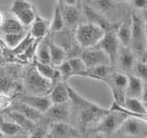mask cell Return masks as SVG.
<instances>
[{
	"label": "cell",
	"mask_w": 147,
	"mask_h": 138,
	"mask_svg": "<svg viewBox=\"0 0 147 138\" xmlns=\"http://www.w3.org/2000/svg\"><path fill=\"white\" fill-rule=\"evenodd\" d=\"M4 112L6 114L7 118L10 119L11 121L18 123L23 130H26L28 133H31L37 127V124L34 122L30 121V120L28 119L25 115H23L22 113L17 112V110H5Z\"/></svg>",
	"instance_id": "21"
},
{
	"label": "cell",
	"mask_w": 147,
	"mask_h": 138,
	"mask_svg": "<svg viewBox=\"0 0 147 138\" xmlns=\"http://www.w3.org/2000/svg\"><path fill=\"white\" fill-rule=\"evenodd\" d=\"M132 6L136 10H144L147 8V0H131Z\"/></svg>",
	"instance_id": "35"
},
{
	"label": "cell",
	"mask_w": 147,
	"mask_h": 138,
	"mask_svg": "<svg viewBox=\"0 0 147 138\" xmlns=\"http://www.w3.org/2000/svg\"><path fill=\"white\" fill-rule=\"evenodd\" d=\"M44 118L48 123L55 122H69L71 120L72 110L70 100L63 103L52 104L51 107L43 113Z\"/></svg>",
	"instance_id": "11"
},
{
	"label": "cell",
	"mask_w": 147,
	"mask_h": 138,
	"mask_svg": "<svg viewBox=\"0 0 147 138\" xmlns=\"http://www.w3.org/2000/svg\"><path fill=\"white\" fill-rule=\"evenodd\" d=\"M117 37L121 45L130 47L131 36V18L128 20L119 23L116 30Z\"/></svg>",
	"instance_id": "26"
},
{
	"label": "cell",
	"mask_w": 147,
	"mask_h": 138,
	"mask_svg": "<svg viewBox=\"0 0 147 138\" xmlns=\"http://www.w3.org/2000/svg\"><path fill=\"white\" fill-rule=\"evenodd\" d=\"M142 17H144V30H145V38H146V45H147V8L141 10Z\"/></svg>",
	"instance_id": "38"
},
{
	"label": "cell",
	"mask_w": 147,
	"mask_h": 138,
	"mask_svg": "<svg viewBox=\"0 0 147 138\" xmlns=\"http://www.w3.org/2000/svg\"><path fill=\"white\" fill-rule=\"evenodd\" d=\"M23 129L10 119H6L0 115V133L3 135H17Z\"/></svg>",
	"instance_id": "29"
},
{
	"label": "cell",
	"mask_w": 147,
	"mask_h": 138,
	"mask_svg": "<svg viewBox=\"0 0 147 138\" xmlns=\"http://www.w3.org/2000/svg\"><path fill=\"white\" fill-rule=\"evenodd\" d=\"M53 86V82L40 75L34 66L26 70L23 75V87H25L28 94L48 95Z\"/></svg>",
	"instance_id": "4"
},
{
	"label": "cell",
	"mask_w": 147,
	"mask_h": 138,
	"mask_svg": "<svg viewBox=\"0 0 147 138\" xmlns=\"http://www.w3.org/2000/svg\"><path fill=\"white\" fill-rule=\"evenodd\" d=\"M62 9L63 20L65 26L68 27H76L79 24L81 12L77 6H71V5H66L62 2H58Z\"/></svg>",
	"instance_id": "18"
},
{
	"label": "cell",
	"mask_w": 147,
	"mask_h": 138,
	"mask_svg": "<svg viewBox=\"0 0 147 138\" xmlns=\"http://www.w3.org/2000/svg\"><path fill=\"white\" fill-rule=\"evenodd\" d=\"M94 3V6L102 11H108L113 7L115 0H91Z\"/></svg>",
	"instance_id": "33"
},
{
	"label": "cell",
	"mask_w": 147,
	"mask_h": 138,
	"mask_svg": "<svg viewBox=\"0 0 147 138\" xmlns=\"http://www.w3.org/2000/svg\"><path fill=\"white\" fill-rule=\"evenodd\" d=\"M131 36L130 48L134 52L138 57L147 50L144 21L140 10H136L131 15Z\"/></svg>",
	"instance_id": "5"
},
{
	"label": "cell",
	"mask_w": 147,
	"mask_h": 138,
	"mask_svg": "<svg viewBox=\"0 0 147 138\" xmlns=\"http://www.w3.org/2000/svg\"><path fill=\"white\" fill-rule=\"evenodd\" d=\"M59 1L66 5H71V6H77L80 0H59Z\"/></svg>",
	"instance_id": "39"
},
{
	"label": "cell",
	"mask_w": 147,
	"mask_h": 138,
	"mask_svg": "<svg viewBox=\"0 0 147 138\" xmlns=\"http://www.w3.org/2000/svg\"><path fill=\"white\" fill-rule=\"evenodd\" d=\"M52 38V34L49 33L43 39L38 41L35 50L34 59L40 63L51 64V55H50V41Z\"/></svg>",
	"instance_id": "23"
},
{
	"label": "cell",
	"mask_w": 147,
	"mask_h": 138,
	"mask_svg": "<svg viewBox=\"0 0 147 138\" xmlns=\"http://www.w3.org/2000/svg\"><path fill=\"white\" fill-rule=\"evenodd\" d=\"M64 27H65V24H64L62 9L60 5L57 4L54 7L53 20L50 22V33L55 34L57 32L62 31L63 30Z\"/></svg>",
	"instance_id": "28"
},
{
	"label": "cell",
	"mask_w": 147,
	"mask_h": 138,
	"mask_svg": "<svg viewBox=\"0 0 147 138\" xmlns=\"http://www.w3.org/2000/svg\"><path fill=\"white\" fill-rule=\"evenodd\" d=\"M10 12L12 16L26 28H30L34 18L38 15L33 4L29 0H13Z\"/></svg>",
	"instance_id": "8"
},
{
	"label": "cell",
	"mask_w": 147,
	"mask_h": 138,
	"mask_svg": "<svg viewBox=\"0 0 147 138\" xmlns=\"http://www.w3.org/2000/svg\"><path fill=\"white\" fill-rule=\"evenodd\" d=\"M131 74L142 79L144 84H147V63L141 62L138 60Z\"/></svg>",
	"instance_id": "32"
},
{
	"label": "cell",
	"mask_w": 147,
	"mask_h": 138,
	"mask_svg": "<svg viewBox=\"0 0 147 138\" xmlns=\"http://www.w3.org/2000/svg\"><path fill=\"white\" fill-rule=\"evenodd\" d=\"M6 15H5V13H3L2 11H0V26L3 24V22L6 20Z\"/></svg>",
	"instance_id": "41"
},
{
	"label": "cell",
	"mask_w": 147,
	"mask_h": 138,
	"mask_svg": "<svg viewBox=\"0 0 147 138\" xmlns=\"http://www.w3.org/2000/svg\"><path fill=\"white\" fill-rule=\"evenodd\" d=\"M13 97L10 95L0 93V112H4L5 110L10 107L13 101Z\"/></svg>",
	"instance_id": "34"
},
{
	"label": "cell",
	"mask_w": 147,
	"mask_h": 138,
	"mask_svg": "<svg viewBox=\"0 0 147 138\" xmlns=\"http://www.w3.org/2000/svg\"><path fill=\"white\" fill-rule=\"evenodd\" d=\"M80 57L86 64V67H93L96 66H102V64H111L108 54L98 47L84 49L80 53Z\"/></svg>",
	"instance_id": "14"
},
{
	"label": "cell",
	"mask_w": 147,
	"mask_h": 138,
	"mask_svg": "<svg viewBox=\"0 0 147 138\" xmlns=\"http://www.w3.org/2000/svg\"><path fill=\"white\" fill-rule=\"evenodd\" d=\"M115 135L121 136L147 138V123L139 118L129 115L124 120Z\"/></svg>",
	"instance_id": "9"
},
{
	"label": "cell",
	"mask_w": 147,
	"mask_h": 138,
	"mask_svg": "<svg viewBox=\"0 0 147 138\" xmlns=\"http://www.w3.org/2000/svg\"><path fill=\"white\" fill-rule=\"evenodd\" d=\"M83 11H84L86 17L87 18L89 22H93L95 24H98L100 27H102L103 29L107 30H116L119 24L117 23H111L103 15L95 9L94 7H92L89 5H83Z\"/></svg>",
	"instance_id": "16"
},
{
	"label": "cell",
	"mask_w": 147,
	"mask_h": 138,
	"mask_svg": "<svg viewBox=\"0 0 147 138\" xmlns=\"http://www.w3.org/2000/svg\"><path fill=\"white\" fill-rule=\"evenodd\" d=\"M34 66L36 70L39 72L40 75L44 76L45 78L51 80L53 82V84H56L57 82L61 81L62 76L60 74L58 69L53 66V64H47V63H40L34 59Z\"/></svg>",
	"instance_id": "19"
},
{
	"label": "cell",
	"mask_w": 147,
	"mask_h": 138,
	"mask_svg": "<svg viewBox=\"0 0 147 138\" xmlns=\"http://www.w3.org/2000/svg\"><path fill=\"white\" fill-rule=\"evenodd\" d=\"M50 22L48 20L37 15L30 26V35L36 41L43 39L50 33Z\"/></svg>",
	"instance_id": "17"
},
{
	"label": "cell",
	"mask_w": 147,
	"mask_h": 138,
	"mask_svg": "<svg viewBox=\"0 0 147 138\" xmlns=\"http://www.w3.org/2000/svg\"><path fill=\"white\" fill-rule=\"evenodd\" d=\"M104 82L111 91L114 102L122 105L126 98V89L128 84V75L115 69L106 77Z\"/></svg>",
	"instance_id": "7"
},
{
	"label": "cell",
	"mask_w": 147,
	"mask_h": 138,
	"mask_svg": "<svg viewBox=\"0 0 147 138\" xmlns=\"http://www.w3.org/2000/svg\"><path fill=\"white\" fill-rule=\"evenodd\" d=\"M29 33V31H27V29L18 31V32H11V33H6L3 34V41L5 45L9 50L15 49L17 46L20 45L21 41L26 38V36Z\"/></svg>",
	"instance_id": "27"
},
{
	"label": "cell",
	"mask_w": 147,
	"mask_h": 138,
	"mask_svg": "<svg viewBox=\"0 0 147 138\" xmlns=\"http://www.w3.org/2000/svg\"><path fill=\"white\" fill-rule=\"evenodd\" d=\"M48 95L53 104L67 102L70 99L68 92V85H66L64 81H59L56 84H54Z\"/></svg>",
	"instance_id": "22"
},
{
	"label": "cell",
	"mask_w": 147,
	"mask_h": 138,
	"mask_svg": "<svg viewBox=\"0 0 147 138\" xmlns=\"http://www.w3.org/2000/svg\"><path fill=\"white\" fill-rule=\"evenodd\" d=\"M14 98H16L15 99L29 105L30 107L39 110V112L42 113H44L46 110L51 107V105L53 104L49 95L40 96V95L18 93L14 97Z\"/></svg>",
	"instance_id": "15"
},
{
	"label": "cell",
	"mask_w": 147,
	"mask_h": 138,
	"mask_svg": "<svg viewBox=\"0 0 147 138\" xmlns=\"http://www.w3.org/2000/svg\"><path fill=\"white\" fill-rule=\"evenodd\" d=\"M50 55H51V64L57 67L63 61L66 60L67 52L61 45L56 43L53 39V36L50 41Z\"/></svg>",
	"instance_id": "25"
},
{
	"label": "cell",
	"mask_w": 147,
	"mask_h": 138,
	"mask_svg": "<svg viewBox=\"0 0 147 138\" xmlns=\"http://www.w3.org/2000/svg\"><path fill=\"white\" fill-rule=\"evenodd\" d=\"M27 28L23 26L15 17H7L3 24L0 26V32L2 34L11 33V32H18L26 30Z\"/></svg>",
	"instance_id": "30"
},
{
	"label": "cell",
	"mask_w": 147,
	"mask_h": 138,
	"mask_svg": "<svg viewBox=\"0 0 147 138\" xmlns=\"http://www.w3.org/2000/svg\"><path fill=\"white\" fill-rule=\"evenodd\" d=\"M106 30L93 22L79 23L76 27L75 40L81 49L96 47L103 38Z\"/></svg>",
	"instance_id": "2"
},
{
	"label": "cell",
	"mask_w": 147,
	"mask_h": 138,
	"mask_svg": "<svg viewBox=\"0 0 147 138\" xmlns=\"http://www.w3.org/2000/svg\"><path fill=\"white\" fill-rule=\"evenodd\" d=\"M68 92L72 110L71 119L75 118L76 127L82 135H89L101 119L109 112V109L103 108L84 98L70 86H68Z\"/></svg>",
	"instance_id": "1"
},
{
	"label": "cell",
	"mask_w": 147,
	"mask_h": 138,
	"mask_svg": "<svg viewBox=\"0 0 147 138\" xmlns=\"http://www.w3.org/2000/svg\"><path fill=\"white\" fill-rule=\"evenodd\" d=\"M144 83L133 74H128V84L126 89V97L141 99L144 92Z\"/></svg>",
	"instance_id": "24"
},
{
	"label": "cell",
	"mask_w": 147,
	"mask_h": 138,
	"mask_svg": "<svg viewBox=\"0 0 147 138\" xmlns=\"http://www.w3.org/2000/svg\"><path fill=\"white\" fill-rule=\"evenodd\" d=\"M142 103H144L145 109L147 110V84H144V92H142V98H141Z\"/></svg>",
	"instance_id": "37"
},
{
	"label": "cell",
	"mask_w": 147,
	"mask_h": 138,
	"mask_svg": "<svg viewBox=\"0 0 147 138\" xmlns=\"http://www.w3.org/2000/svg\"><path fill=\"white\" fill-rule=\"evenodd\" d=\"M119 46H121V43L117 37L116 30H107L105 32L103 38L101 39L99 43L96 47L100 48L108 54L110 62H111V66H114Z\"/></svg>",
	"instance_id": "13"
},
{
	"label": "cell",
	"mask_w": 147,
	"mask_h": 138,
	"mask_svg": "<svg viewBox=\"0 0 147 138\" xmlns=\"http://www.w3.org/2000/svg\"><path fill=\"white\" fill-rule=\"evenodd\" d=\"M20 73L18 67L10 66L8 67L0 66V93L12 96L20 93L23 87V81L20 80Z\"/></svg>",
	"instance_id": "6"
},
{
	"label": "cell",
	"mask_w": 147,
	"mask_h": 138,
	"mask_svg": "<svg viewBox=\"0 0 147 138\" xmlns=\"http://www.w3.org/2000/svg\"><path fill=\"white\" fill-rule=\"evenodd\" d=\"M82 135L79 130L73 126L69 122H55L49 123L47 137L52 138H76L81 137Z\"/></svg>",
	"instance_id": "12"
},
{
	"label": "cell",
	"mask_w": 147,
	"mask_h": 138,
	"mask_svg": "<svg viewBox=\"0 0 147 138\" xmlns=\"http://www.w3.org/2000/svg\"><path fill=\"white\" fill-rule=\"evenodd\" d=\"M138 60L141 62H144V63H147V50L144 51L139 57H138Z\"/></svg>",
	"instance_id": "40"
},
{
	"label": "cell",
	"mask_w": 147,
	"mask_h": 138,
	"mask_svg": "<svg viewBox=\"0 0 147 138\" xmlns=\"http://www.w3.org/2000/svg\"><path fill=\"white\" fill-rule=\"evenodd\" d=\"M129 115L117 108L110 107L109 112L101 119V121L90 132L99 135H114Z\"/></svg>",
	"instance_id": "3"
},
{
	"label": "cell",
	"mask_w": 147,
	"mask_h": 138,
	"mask_svg": "<svg viewBox=\"0 0 147 138\" xmlns=\"http://www.w3.org/2000/svg\"><path fill=\"white\" fill-rule=\"evenodd\" d=\"M114 70H115V67L112 66L111 64H102V66L87 67L86 69V71L82 74L81 76L89 77V78H92V79L104 82L106 77Z\"/></svg>",
	"instance_id": "20"
},
{
	"label": "cell",
	"mask_w": 147,
	"mask_h": 138,
	"mask_svg": "<svg viewBox=\"0 0 147 138\" xmlns=\"http://www.w3.org/2000/svg\"><path fill=\"white\" fill-rule=\"evenodd\" d=\"M137 62L138 55L129 46L121 44L114 64L115 69L127 75L131 74Z\"/></svg>",
	"instance_id": "10"
},
{
	"label": "cell",
	"mask_w": 147,
	"mask_h": 138,
	"mask_svg": "<svg viewBox=\"0 0 147 138\" xmlns=\"http://www.w3.org/2000/svg\"><path fill=\"white\" fill-rule=\"evenodd\" d=\"M127 114L130 115V116H134V117L139 118L147 123V112H145L144 113H127Z\"/></svg>",
	"instance_id": "36"
},
{
	"label": "cell",
	"mask_w": 147,
	"mask_h": 138,
	"mask_svg": "<svg viewBox=\"0 0 147 138\" xmlns=\"http://www.w3.org/2000/svg\"><path fill=\"white\" fill-rule=\"evenodd\" d=\"M68 62L72 67V76H81L82 74L86 71L87 68L86 64L82 60L80 56H75L68 59Z\"/></svg>",
	"instance_id": "31"
},
{
	"label": "cell",
	"mask_w": 147,
	"mask_h": 138,
	"mask_svg": "<svg viewBox=\"0 0 147 138\" xmlns=\"http://www.w3.org/2000/svg\"><path fill=\"white\" fill-rule=\"evenodd\" d=\"M117 3H127V2H131V0H115Z\"/></svg>",
	"instance_id": "42"
}]
</instances>
